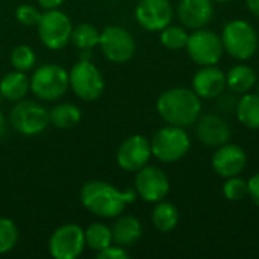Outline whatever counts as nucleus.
I'll list each match as a JSON object with an SVG mask.
<instances>
[{
  "instance_id": "nucleus-36",
  "label": "nucleus",
  "mask_w": 259,
  "mask_h": 259,
  "mask_svg": "<svg viewBox=\"0 0 259 259\" xmlns=\"http://www.w3.org/2000/svg\"><path fill=\"white\" fill-rule=\"evenodd\" d=\"M5 134V118H3V115H2V112H0V137Z\"/></svg>"
},
{
  "instance_id": "nucleus-26",
  "label": "nucleus",
  "mask_w": 259,
  "mask_h": 259,
  "mask_svg": "<svg viewBox=\"0 0 259 259\" xmlns=\"http://www.w3.org/2000/svg\"><path fill=\"white\" fill-rule=\"evenodd\" d=\"M99 39H100V32L97 30L96 26L88 23H82L73 27L71 38H70L73 46L77 47L79 50H85V49L91 50L93 47L99 46Z\"/></svg>"
},
{
  "instance_id": "nucleus-29",
  "label": "nucleus",
  "mask_w": 259,
  "mask_h": 259,
  "mask_svg": "<svg viewBox=\"0 0 259 259\" xmlns=\"http://www.w3.org/2000/svg\"><path fill=\"white\" fill-rule=\"evenodd\" d=\"M35 52L29 46H17L11 53V64L18 71H29L35 65Z\"/></svg>"
},
{
  "instance_id": "nucleus-15",
  "label": "nucleus",
  "mask_w": 259,
  "mask_h": 259,
  "mask_svg": "<svg viewBox=\"0 0 259 259\" xmlns=\"http://www.w3.org/2000/svg\"><path fill=\"white\" fill-rule=\"evenodd\" d=\"M247 164V155L243 147L237 144H223L212 155V168L214 171L228 179L238 176Z\"/></svg>"
},
{
  "instance_id": "nucleus-28",
  "label": "nucleus",
  "mask_w": 259,
  "mask_h": 259,
  "mask_svg": "<svg viewBox=\"0 0 259 259\" xmlns=\"http://www.w3.org/2000/svg\"><path fill=\"white\" fill-rule=\"evenodd\" d=\"M18 241V229L11 219L0 217V255L11 252Z\"/></svg>"
},
{
  "instance_id": "nucleus-3",
  "label": "nucleus",
  "mask_w": 259,
  "mask_h": 259,
  "mask_svg": "<svg viewBox=\"0 0 259 259\" xmlns=\"http://www.w3.org/2000/svg\"><path fill=\"white\" fill-rule=\"evenodd\" d=\"M220 38H222L225 52L238 61L250 59L256 53L259 47L256 30L249 21H244V20L229 21L223 27Z\"/></svg>"
},
{
  "instance_id": "nucleus-10",
  "label": "nucleus",
  "mask_w": 259,
  "mask_h": 259,
  "mask_svg": "<svg viewBox=\"0 0 259 259\" xmlns=\"http://www.w3.org/2000/svg\"><path fill=\"white\" fill-rule=\"evenodd\" d=\"M85 246V231L74 223L59 226L49 240V252L55 259L79 258Z\"/></svg>"
},
{
  "instance_id": "nucleus-13",
  "label": "nucleus",
  "mask_w": 259,
  "mask_h": 259,
  "mask_svg": "<svg viewBox=\"0 0 259 259\" xmlns=\"http://www.w3.org/2000/svg\"><path fill=\"white\" fill-rule=\"evenodd\" d=\"M115 158H117V164L120 168L131 171V173H137L144 165H147V162L152 158L150 141L143 135L127 137L120 144Z\"/></svg>"
},
{
  "instance_id": "nucleus-6",
  "label": "nucleus",
  "mask_w": 259,
  "mask_h": 259,
  "mask_svg": "<svg viewBox=\"0 0 259 259\" xmlns=\"http://www.w3.org/2000/svg\"><path fill=\"white\" fill-rule=\"evenodd\" d=\"M11 126L21 135H38L50 123L49 111L35 100H18L9 112Z\"/></svg>"
},
{
  "instance_id": "nucleus-32",
  "label": "nucleus",
  "mask_w": 259,
  "mask_h": 259,
  "mask_svg": "<svg viewBox=\"0 0 259 259\" xmlns=\"http://www.w3.org/2000/svg\"><path fill=\"white\" fill-rule=\"evenodd\" d=\"M96 256H97V259H127L129 258V252L118 244H115V246L111 244L106 249L97 252Z\"/></svg>"
},
{
  "instance_id": "nucleus-8",
  "label": "nucleus",
  "mask_w": 259,
  "mask_h": 259,
  "mask_svg": "<svg viewBox=\"0 0 259 259\" xmlns=\"http://www.w3.org/2000/svg\"><path fill=\"white\" fill-rule=\"evenodd\" d=\"M68 80L73 93L85 102L99 99L105 90L103 76L91 61L80 59L77 64H74L68 73Z\"/></svg>"
},
{
  "instance_id": "nucleus-16",
  "label": "nucleus",
  "mask_w": 259,
  "mask_h": 259,
  "mask_svg": "<svg viewBox=\"0 0 259 259\" xmlns=\"http://www.w3.org/2000/svg\"><path fill=\"white\" fill-rule=\"evenodd\" d=\"M225 88L226 74L215 65H203L193 77V91L200 99H217Z\"/></svg>"
},
{
  "instance_id": "nucleus-19",
  "label": "nucleus",
  "mask_w": 259,
  "mask_h": 259,
  "mask_svg": "<svg viewBox=\"0 0 259 259\" xmlns=\"http://www.w3.org/2000/svg\"><path fill=\"white\" fill-rule=\"evenodd\" d=\"M111 231H112V241L121 247L134 246L143 235V226L140 220L134 215H123V217L118 215Z\"/></svg>"
},
{
  "instance_id": "nucleus-22",
  "label": "nucleus",
  "mask_w": 259,
  "mask_h": 259,
  "mask_svg": "<svg viewBox=\"0 0 259 259\" xmlns=\"http://www.w3.org/2000/svg\"><path fill=\"white\" fill-rule=\"evenodd\" d=\"M237 118L238 121L249 127V129H259V94L256 93H246L237 102Z\"/></svg>"
},
{
  "instance_id": "nucleus-2",
  "label": "nucleus",
  "mask_w": 259,
  "mask_h": 259,
  "mask_svg": "<svg viewBox=\"0 0 259 259\" xmlns=\"http://www.w3.org/2000/svg\"><path fill=\"white\" fill-rule=\"evenodd\" d=\"M158 114L164 121L173 126H193L202 111L200 97L188 88L178 87L164 91L156 102Z\"/></svg>"
},
{
  "instance_id": "nucleus-35",
  "label": "nucleus",
  "mask_w": 259,
  "mask_h": 259,
  "mask_svg": "<svg viewBox=\"0 0 259 259\" xmlns=\"http://www.w3.org/2000/svg\"><path fill=\"white\" fill-rule=\"evenodd\" d=\"M246 6L255 17H259V0H246Z\"/></svg>"
},
{
  "instance_id": "nucleus-4",
  "label": "nucleus",
  "mask_w": 259,
  "mask_h": 259,
  "mask_svg": "<svg viewBox=\"0 0 259 259\" xmlns=\"http://www.w3.org/2000/svg\"><path fill=\"white\" fill-rule=\"evenodd\" d=\"M70 87L68 73L58 64H46L38 67L30 77L32 94L44 102L61 99Z\"/></svg>"
},
{
  "instance_id": "nucleus-20",
  "label": "nucleus",
  "mask_w": 259,
  "mask_h": 259,
  "mask_svg": "<svg viewBox=\"0 0 259 259\" xmlns=\"http://www.w3.org/2000/svg\"><path fill=\"white\" fill-rule=\"evenodd\" d=\"M30 91V79L24 71H11L5 74L0 80V96L9 102H18L26 97Z\"/></svg>"
},
{
  "instance_id": "nucleus-31",
  "label": "nucleus",
  "mask_w": 259,
  "mask_h": 259,
  "mask_svg": "<svg viewBox=\"0 0 259 259\" xmlns=\"http://www.w3.org/2000/svg\"><path fill=\"white\" fill-rule=\"evenodd\" d=\"M15 17L23 26H36L41 18V12L32 5H20L15 11Z\"/></svg>"
},
{
  "instance_id": "nucleus-38",
  "label": "nucleus",
  "mask_w": 259,
  "mask_h": 259,
  "mask_svg": "<svg viewBox=\"0 0 259 259\" xmlns=\"http://www.w3.org/2000/svg\"><path fill=\"white\" fill-rule=\"evenodd\" d=\"M256 87H258V94H259V82H256Z\"/></svg>"
},
{
  "instance_id": "nucleus-1",
  "label": "nucleus",
  "mask_w": 259,
  "mask_h": 259,
  "mask_svg": "<svg viewBox=\"0 0 259 259\" xmlns=\"http://www.w3.org/2000/svg\"><path fill=\"white\" fill-rule=\"evenodd\" d=\"M135 190H118L105 181H90L80 190V203L91 214L102 219L121 215L127 205L137 200Z\"/></svg>"
},
{
  "instance_id": "nucleus-12",
  "label": "nucleus",
  "mask_w": 259,
  "mask_h": 259,
  "mask_svg": "<svg viewBox=\"0 0 259 259\" xmlns=\"http://www.w3.org/2000/svg\"><path fill=\"white\" fill-rule=\"evenodd\" d=\"M135 191L144 202L156 203L165 199L170 191V181L167 175L155 165H144L137 171Z\"/></svg>"
},
{
  "instance_id": "nucleus-21",
  "label": "nucleus",
  "mask_w": 259,
  "mask_h": 259,
  "mask_svg": "<svg viewBox=\"0 0 259 259\" xmlns=\"http://www.w3.org/2000/svg\"><path fill=\"white\" fill-rule=\"evenodd\" d=\"M258 82V76L253 68L249 65L240 64L234 65L226 74V87H229L234 93L246 94L249 93Z\"/></svg>"
},
{
  "instance_id": "nucleus-23",
  "label": "nucleus",
  "mask_w": 259,
  "mask_h": 259,
  "mask_svg": "<svg viewBox=\"0 0 259 259\" xmlns=\"http://www.w3.org/2000/svg\"><path fill=\"white\" fill-rule=\"evenodd\" d=\"M50 123L58 129H73L82 118L80 109L73 103H59L49 111Z\"/></svg>"
},
{
  "instance_id": "nucleus-11",
  "label": "nucleus",
  "mask_w": 259,
  "mask_h": 259,
  "mask_svg": "<svg viewBox=\"0 0 259 259\" xmlns=\"http://www.w3.org/2000/svg\"><path fill=\"white\" fill-rule=\"evenodd\" d=\"M99 46L106 59L115 64H123L135 55V39L129 30L121 26H106L100 32Z\"/></svg>"
},
{
  "instance_id": "nucleus-17",
  "label": "nucleus",
  "mask_w": 259,
  "mask_h": 259,
  "mask_svg": "<svg viewBox=\"0 0 259 259\" xmlns=\"http://www.w3.org/2000/svg\"><path fill=\"white\" fill-rule=\"evenodd\" d=\"M199 140L209 147H220L231 138V129L228 121L217 114H206L199 117L196 127Z\"/></svg>"
},
{
  "instance_id": "nucleus-34",
  "label": "nucleus",
  "mask_w": 259,
  "mask_h": 259,
  "mask_svg": "<svg viewBox=\"0 0 259 259\" xmlns=\"http://www.w3.org/2000/svg\"><path fill=\"white\" fill-rule=\"evenodd\" d=\"M36 2H38V5H39L42 9H46V11L58 9V8L64 3V0H36Z\"/></svg>"
},
{
  "instance_id": "nucleus-25",
  "label": "nucleus",
  "mask_w": 259,
  "mask_h": 259,
  "mask_svg": "<svg viewBox=\"0 0 259 259\" xmlns=\"http://www.w3.org/2000/svg\"><path fill=\"white\" fill-rule=\"evenodd\" d=\"M112 243V231L105 223H93L85 229V244L96 253L106 249Z\"/></svg>"
},
{
  "instance_id": "nucleus-9",
  "label": "nucleus",
  "mask_w": 259,
  "mask_h": 259,
  "mask_svg": "<svg viewBox=\"0 0 259 259\" xmlns=\"http://www.w3.org/2000/svg\"><path fill=\"white\" fill-rule=\"evenodd\" d=\"M188 56L199 65H215L223 56V42L222 38L208 29H196L188 35L187 41Z\"/></svg>"
},
{
  "instance_id": "nucleus-7",
  "label": "nucleus",
  "mask_w": 259,
  "mask_h": 259,
  "mask_svg": "<svg viewBox=\"0 0 259 259\" xmlns=\"http://www.w3.org/2000/svg\"><path fill=\"white\" fill-rule=\"evenodd\" d=\"M36 27L41 42L50 50H59L70 42L73 24L68 15L59 9H50L41 14Z\"/></svg>"
},
{
  "instance_id": "nucleus-33",
  "label": "nucleus",
  "mask_w": 259,
  "mask_h": 259,
  "mask_svg": "<svg viewBox=\"0 0 259 259\" xmlns=\"http://www.w3.org/2000/svg\"><path fill=\"white\" fill-rule=\"evenodd\" d=\"M247 187H249V197L252 199V202L259 206V173L253 175L249 182H247Z\"/></svg>"
},
{
  "instance_id": "nucleus-30",
  "label": "nucleus",
  "mask_w": 259,
  "mask_h": 259,
  "mask_svg": "<svg viewBox=\"0 0 259 259\" xmlns=\"http://www.w3.org/2000/svg\"><path fill=\"white\" fill-rule=\"evenodd\" d=\"M223 194L228 200L231 202H237V200H243L249 196V187L247 182L238 176H232L228 178L226 182L223 184Z\"/></svg>"
},
{
  "instance_id": "nucleus-24",
  "label": "nucleus",
  "mask_w": 259,
  "mask_h": 259,
  "mask_svg": "<svg viewBox=\"0 0 259 259\" xmlns=\"http://www.w3.org/2000/svg\"><path fill=\"white\" fill-rule=\"evenodd\" d=\"M179 222L178 208L165 200L156 202V206L152 212V223L159 232H171Z\"/></svg>"
},
{
  "instance_id": "nucleus-5",
  "label": "nucleus",
  "mask_w": 259,
  "mask_h": 259,
  "mask_svg": "<svg viewBox=\"0 0 259 259\" xmlns=\"http://www.w3.org/2000/svg\"><path fill=\"white\" fill-rule=\"evenodd\" d=\"M190 146L191 141L185 129L173 124L159 129L150 141L152 155L167 164L182 159L188 153Z\"/></svg>"
},
{
  "instance_id": "nucleus-18",
  "label": "nucleus",
  "mask_w": 259,
  "mask_h": 259,
  "mask_svg": "<svg viewBox=\"0 0 259 259\" xmlns=\"http://www.w3.org/2000/svg\"><path fill=\"white\" fill-rule=\"evenodd\" d=\"M214 15L212 0H181L178 6V17L188 29L205 27Z\"/></svg>"
},
{
  "instance_id": "nucleus-27",
  "label": "nucleus",
  "mask_w": 259,
  "mask_h": 259,
  "mask_svg": "<svg viewBox=\"0 0 259 259\" xmlns=\"http://www.w3.org/2000/svg\"><path fill=\"white\" fill-rule=\"evenodd\" d=\"M161 44L170 50H179L187 46L188 32L182 26H171L168 24L161 30Z\"/></svg>"
},
{
  "instance_id": "nucleus-37",
  "label": "nucleus",
  "mask_w": 259,
  "mask_h": 259,
  "mask_svg": "<svg viewBox=\"0 0 259 259\" xmlns=\"http://www.w3.org/2000/svg\"><path fill=\"white\" fill-rule=\"evenodd\" d=\"M212 2H217V3H226V2H231V0H212Z\"/></svg>"
},
{
  "instance_id": "nucleus-14",
  "label": "nucleus",
  "mask_w": 259,
  "mask_h": 259,
  "mask_svg": "<svg viewBox=\"0 0 259 259\" xmlns=\"http://www.w3.org/2000/svg\"><path fill=\"white\" fill-rule=\"evenodd\" d=\"M173 14L170 0H140L135 8L138 24L149 32H161L171 23Z\"/></svg>"
}]
</instances>
